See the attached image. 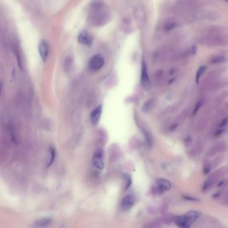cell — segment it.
I'll return each mask as SVG.
<instances>
[{"label":"cell","mask_w":228,"mask_h":228,"mask_svg":"<svg viewBox=\"0 0 228 228\" xmlns=\"http://www.w3.org/2000/svg\"><path fill=\"white\" fill-rule=\"evenodd\" d=\"M141 83L143 88L145 90H149L151 88V84L150 81L148 73H147V66L145 62L143 63L142 69H141Z\"/></svg>","instance_id":"52a82bcc"},{"label":"cell","mask_w":228,"mask_h":228,"mask_svg":"<svg viewBox=\"0 0 228 228\" xmlns=\"http://www.w3.org/2000/svg\"><path fill=\"white\" fill-rule=\"evenodd\" d=\"M50 219H40V220L37 221L36 225L37 227H44L46 226H47L48 224H50Z\"/></svg>","instance_id":"ac0fdd59"},{"label":"cell","mask_w":228,"mask_h":228,"mask_svg":"<svg viewBox=\"0 0 228 228\" xmlns=\"http://www.w3.org/2000/svg\"><path fill=\"white\" fill-rule=\"evenodd\" d=\"M200 216V213L197 211H190L185 215L175 218V223L179 227L188 228L192 226L193 222L197 220Z\"/></svg>","instance_id":"3957f363"},{"label":"cell","mask_w":228,"mask_h":228,"mask_svg":"<svg viewBox=\"0 0 228 228\" xmlns=\"http://www.w3.org/2000/svg\"><path fill=\"white\" fill-rule=\"evenodd\" d=\"M144 133H145V139L147 141V143L148 144L149 146L151 145V144L152 143V137L151 136V135L149 134L148 132L147 131H144Z\"/></svg>","instance_id":"d6986e66"},{"label":"cell","mask_w":228,"mask_h":228,"mask_svg":"<svg viewBox=\"0 0 228 228\" xmlns=\"http://www.w3.org/2000/svg\"><path fill=\"white\" fill-rule=\"evenodd\" d=\"M179 25V24L175 19L169 18L167 19L165 22L164 23L163 28L164 30L167 32V31H170L172 30H173V29L177 28Z\"/></svg>","instance_id":"4fadbf2b"},{"label":"cell","mask_w":228,"mask_h":228,"mask_svg":"<svg viewBox=\"0 0 228 228\" xmlns=\"http://www.w3.org/2000/svg\"><path fill=\"white\" fill-rule=\"evenodd\" d=\"M105 64V59L100 55H95L91 58L88 63V66L92 70H99Z\"/></svg>","instance_id":"8992f818"},{"label":"cell","mask_w":228,"mask_h":228,"mask_svg":"<svg viewBox=\"0 0 228 228\" xmlns=\"http://www.w3.org/2000/svg\"><path fill=\"white\" fill-rule=\"evenodd\" d=\"M226 61V58L224 56H221V55H219V56H215L212 57L211 58L210 62L213 64H221Z\"/></svg>","instance_id":"9a60e30c"},{"label":"cell","mask_w":228,"mask_h":228,"mask_svg":"<svg viewBox=\"0 0 228 228\" xmlns=\"http://www.w3.org/2000/svg\"><path fill=\"white\" fill-rule=\"evenodd\" d=\"M184 199L185 200H188V201H198L199 200L196 197H193L192 196H189V195H184Z\"/></svg>","instance_id":"7402d4cb"},{"label":"cell","mask_w":228,"mask_h":228,"mask_svg":"<svg viewBox=\"0 0 228 228\" xmlns=\"http://www.w3.org/2000/svg\"><path fill=\"white\" fill-rule=\"evenodd\" d=\"M198 42L202 45L209 47L227 46L228 44V35L220 36L206 34L199 37Z\"/></svg>","instance_id":"7a4b0ae2"},{"label":"cell","mask_w":228,"mask_h":228,"mask_svg":"<svg viewBox=\"0 0 228 228\" xmlns=\"http://www.w3.org/2000/svg\"><path fill=\"white\" fill-rule=\"evenodd\" d=\"M206 70V67L204 66H201V67L198 69L197 74H196V76H195V81L196 82H197V84H199V82H200V80L201 78V77L202 76V75L203 74Z\"/></svg>","instance_id":"e0dca14e"},{"label":"cell","mask_w":228,"mask_h":228,"mask_svg":"<svg viewBox=\"0 0 228 228\" xmlns=\"http://www.w3.org/2000/svg\"><path fill=\"white\" fill-rule=\"evenodd\" d=\"M102 106L100 105L98 106V107L95 108L93 111H92V113L90 114V120L92 123L94 125H97L99 124L100 117H101V114H102Z\"/></svg>","instance_id":"30bf717a"},{"label":"cell","mask_w":228,"mask_h":228,"mask_svg":"<svg viewBox=\"0 0 228 228\" xmlns=\"http://www.w3.org/2000/svg\"><path fill=\"white\" fill-rule=\"evenodd\" d=\"M99 5H97L94 9V11H92V14L90 18H92V20H93V23L97 25L99 23L102 24V22L106 23V18H108V15L106 13V10H104L102 7H98Z\"/></svg>","instance_id":"277c9868"},{"label":"cell","mask_w":228,"mask_h":228,"mask_svg":"<svg viewBox=\"0 0 228 228\" xmlns=\"http://www.w3.org/2000/svg\"><path fill=\"white\" fill-rule=\"evenodd\" d=\"M38 50L42 59L45 61L47 59L48 56V46L47 43L45 41H42L40 42L39 44Z\"/></svg>","instance_id":"5bb4252c"},{"label":"cell","mask_w":228,"mask_h":228,"mask_svg":"<svg viewBox=\"0 0 228 228\" xmlns=\"http://www.w3.org/2000/svg\"><path fill=\"white\" fill-rule=\"evenodd\" d=\"M210 169H211V166L209 164H207V165L204 167L203 168V172L205 174H207L210 171Z\"/></svg>","instance_id":"603a6c76"},{"label":"cell","mask_w":228,"mask_h":228,"mask_svg":"<svg viewBox=\"0 0 228 228\" xmlns=\"http://www.w3.org/2000/svg\"><path fill=\"white\" fill-rule=\"evenodd\" d=\"M92 164L98 169L102 170L104 169L105 163H104V154L102 149H97L94 152L92 157Z\"/></svg>","instance_id":"5b68a950"},{"label":"cell","mask_w":228,"mask_h":228,"mask_svg":"<svg viewBox=\"0 0 228 228\" xmlns=\"http://www.w3.org/2000/svg\"><path fill=\"white\" fill-rule=\"evenodd\" d=\"M78 41L80 44L89 46L92 44V37L86 31H82L78 37Z\"/></svg>","instance_id":"8fae6325"},{"label":"cell","mask_w":228,"mask_h":228,"mask_svg":"<svg viewBox=\"0 0 228 228\" xmlns=\"http://www.w3.org/2000/svg\"><path fill=\"white\" fill-rule=\"evenodd\" d=\"M50 151H51V158H50V163H49V164H48V166H50L51 164L53 163L55 159V157H56V151H55V149L54 148H51Z\"/></svg>","instance_id":"ffe728a7"},{"label":"cell","mask_w":228,"mask_h":228,"mask_svg":"<svg viewBox=\"0 0 228 228\" xmlns=\"http://www.w3.org/2000/svg\"><path fill=\"white\" fill-rule=\"evenodd\" d=\"M225 1H228V0H225Z\"/></svg>","instance_id":"d4e9b609"},{"label":"cell","mask_w":228,"mask_h":228,"mask_svg":"<svg viewBox=\"0 0 228 228\" xmlns=\"http://www.w3.org/2000/svg\"><path fill=\"white\" fill-rule=\"evenodd\" d=\"M227 123H228V119H225L222 120V122L220 125V126H221V127H224V126H226Z\"/></svg>","instance_id":"cb8c5ba5"},{"label":"cell","mask_w":228,"mask_h":228,"mask_svg":"<svg viewBox=\"0 0 228 228\" xmlns=\"http://www.w3.org/2000/svg\"><path fill=\"white\" fill-rule=\"evenodd\" d=\"M154 106V101L152 100H149L147 101L145 103H144V105L142 107V111L144 112H147L151 111L152 108Z\"/></svg>","instance_id":"2e32d148"},{"label":"cell","mask_w":228,"mask_h":228,"mask_svg":"<svg viewBox=\"0 0 228 228\" xmlns=\"http://www.w3.org/2000/svg\"><path fill=\"white\" fill-rule=\"evenodd\" d=\"M174 55H175L174 52L171 50V49L164 48L158 52L157 56L160 58L161 60H166V61H167V60L172 59L174 57Z\"/></svg>","instance_id":"7c38bea8"},{"label":"cell","mask_w":228,"mask_h":228,"mask_svg":"<svg viewBox=\"0 0 228 228\" xmlns=\"http://www.w3.org/2000/svg\"><path fill=\"white\" fill-rule=\"evenodd\" d=\"M203 100L199 101L197 105H195V109H194V111H193V114H195L196 113V112H197L199 111V110L200 109V108L201 107V106L203 105Z\"/></svg>","instance_id":"44dd1931"},{"label":"cell","mask_w":228,"mask_h":228,"mask_svg":"<svg viewBox=\"0 0 228 228\" xmlns=\"http://www.w3.org/2000/svg\"><path fill=\"white\" fill-rule=\"evenodd\" d=\"M135 197L132 195H128L123 199L121 201L120 207L123 210L126 211L129 210L133 206L135 203Z\"/></svg>","instance_id":"9c48e42d"},{"label":"cell","mask_w":228,"mask_h":228,"mask_svg":"<svg viewBox=\"0 0 228 228\" xmlns=\"http://www.w3.org/2000/svg\"><path fill=\"white\" fill-rule=\"evenodd\" d=\"M206 4L204 0H183L175 5V12L188 13L203 7Z\"/></svg>","instance_id":"6da1fadb"},{"label":"cell","mask_w":228,"mask_h":228,"mask_svg":"<svg viewBox=\"0 0 228 228\" xmlns=\"http://www.w3.org/2000/svg\"><path fill=\"white\" fill-rule=\"evenodd\" d=\"M156 191L158 194H161L169 191L171 188V183L165 179H158L156 181Z\"/></svg>","instance_id":"ba28073f"}]
</instances>
